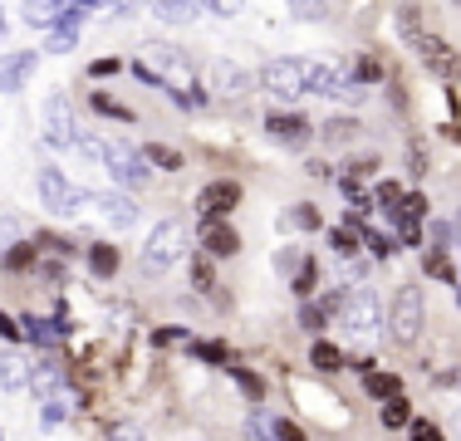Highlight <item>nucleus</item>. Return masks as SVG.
<instances>
[{
	"mask_svg": "<svg viewBox=\"0 0 461 441\" xmlns=\"http://www.w3.org/2000/svg\"><path fill=\"white\" fill-rule=\"evenodd\" d=\"M398 30H402V40L412 44L417 59H422L427 69L437 74V79H461V54H456L442 35H427V30L417 25V5H402V10H398Z\"/></svg>",
	"mask_w": 461,
	"mask_h": 441,
	"instance_id": "nucleus-1",
	"label": "nucleus"
},
{
	"mask_svg": "<svg viewBox=\"0 0 461 441\" xmlns=\"http://www.w3.org/2000/svg\"><path fill=\"white\" fill-rule=\"evenodd\" d=\"M422 324H427L422 290H417L412 280L398 284V290H393V300H388V338H393V344H402V348H412L417 338H422Z\"/></svg>",
	"mask_w": 461,
	"mask_h": 441,
	"instance_id": "nucleus-2",
	"label": "nucleus"
},
{
	"mask_svg": "<svg viewBox=\"0 0 461 441\" xmlns=\"http://www.w3.org/2000/svg\"><path fill=\"white\" fill-rule=\"evenodd\" d=\"M182 256H186V226L182 220H158L152 236L142 240V250H138V265L148 274H167Z\"/></svg>",
	"mask_w": 461,
	"mask_h": 441,
	"instance_id": "nucleus-3",
	"label": "nucleus"
},
{
	"mask_svg": "<svg viewBox=\"0 0 461 441\" xmlns=\"http://www.w3.org/2000/svg\"><path fill=\"white\" fill-rule=\"evenodd\" d=\"M35 186H40V206H50L54 216H79L84 206L94 202V192H84V186H74L69 176H64L54 162H40L35 172Z\"/></svg>",
	"mask_w": 461,
	"mask_h": 441,
	"instance_id": "nucleus-4",
	"label": "nucleus"
},
{
	"mask_svg": "<svg viewBox=\"0 0 461 441\" xmlns=\"http://www.w3.org/2000/svg\"><path fill=\"white\" fill-rule=\"evenodd\" d=\"M104 167L123 192H142V186L152 182V167H148V158H142V148H133V142H123V138L104 142Z\"/></svg>",
	"mask_w": 461,
	"mask_h": 441,
	"instance_id": "nucleus-5",
	"label": "nucleus"
},
{
	"mask_svg": "<svg viewBox=\"0 0 461 441\" xmlns=\"http://www.w3.org/2000/svg\"><path fill=\"white\" fill-rule=\"evenodd\" d=\"M260 84H266L276 98H285V104H294V98L310 94V84H304V59H294V54L270 59L266 69H260Z\"/></svg>",
	"mask_w": 461,
	"mask_h": 441,
	"instance_id": "nucleus-6",
	"label": "nucleus"
},
{
	"mask_svg": "<svg viewBox=\"0 0 461 441\" xmlns=\"http://www.w3.org/2000/svg\"><path fill=\"white\" fill-rule=\"evenodd\" d=\"M45 142L50 148H79V123H74V98L69 94H54L45 98Z\"/></svg>",
	"mask_w": 461,
	"mask_h": 441,
	"instance_id": "nucleus-7",
	"label": "nucleus"
},
{
	"mask_svg": "<svg viewBox=\"0 0 461 441\" xmlns=\"http://www.w3.org/2000/svg\"><path fill=\"white\" fill-rule=\"evenodd\" d=\"M339 319H344V328H348L354 338H373V334H378V324H383L378 294H373L368 284H358V290L344 300V314H339Z\"/></svg>",
	"mask_w": 461,
	"mask_h": 441,
	"instance_id": "nucleus-8",
	"label": "nucleus"
},
{
	"mask_svg": "<svg viewBox=\"0 0 461 441\" xmlns=\"http://www.w3.org/2000/svg\"><path fill=\"white\" fill-rule=\"evenodd\" d=\"M196 220H212V216H230L240 206V182L236 176H216V182H206L202 192H196Z\"/></svg>",
	"mask_w": 461,
	"mask_h": 441,
	"instance_id": "nucleus-9",
	"label": "nucleus"
},
{
	"mask_svg": "<svg viewBox=\"0 0 461 441\" xmlns=\"http://www.w3.org/2000/svg\"><path fill=\"white\" fill-rule=\"evenodd\" d=\"M196 246H202L206 260H230L240 250V236L226 216H212V220H196Z\"/></svg>",
	"mask_w": 461,
	"mask_h": 441,
	"instance_id": "nucleus-10",
	"label": "nucleus"
},
{
	"mask_svg": "<svg viewBox=\"0 0 461 441\" xmlns=\"http://www.w3.org/2000/svg\"><path fill=\"white\" fill-rule=\"evenodd\" d=\"M69 319L64 314H54V319H40V314H20V338H25L30 348H45V353H54V348H64V338H69Z\"/></svg>",
	"mask_w": 461,
	"mask_h": 441,
	"instance_id": "nucleus-11",
	"label": "nucleus"
},
{
	"mask_svg": "<svg viewBox=\"0 0 461 441\" xmlns=\"http://www.w3.org/2000/svg\"><path fill=\"white\" fill-rule=\"evenodd\" d=\"M40 54L35 50H10L0 54V94H20V88L30 84V74H35Z\"/></svg>",
	"mask_w": 461,
	"mask_h": 441,
	"instance_id": "nucleus-12",
	"label": "nucleus"
},
{
	"mask_svg": "<svg viewBox=\"0 0 461 441\" xmlns=\"http://www.w3.org/2000/svg\"><path fill=\"white\" fill-rule=\"evenodd\" d=\"M94 206L104 212V220H108L113 230H128V226H138V220H142L138 202H133L128 192H98V196H94Z\"/></svg>",
	"mask_w": 461,
	"mask_h": 441,
	"instance_id": "nucleus-13",
	"label": "nucleus"
},
{
	"mask_svg": "<svg viewBox=\"0 0 461 441\" xmlns=\"http://www.w3.org/2000/svg\"><path fill=\"white\" fill-rule=\"evenodd\" d=\"M266 132L280 148H310V118H300V113H270Z\"/></svg>",
	"mask_w": 461,
	"mask_h": 441,
	"instance_id": "nucleus-14",
	"label": "nucleus"
},
{
	"mask_svg": "<svg viewBox=\"0 0 461 441\" xmlns=\"http://www.w3.org/2000/svg\"><path fill=\"white\" fill-rule=\"evenodd\" d=\"M212 88L221 98H246L250 88H256V79H250L240 64H230V59H212Z\"/></svg>",
	"mask_w": 461,
	"mask_h": 441,
	"instance_id": "nucleus-15",
	"label": "nucleus"
},
{
	"mask_svg": "<svg viewBox=\"0 0 461 441\" xmlns=\"http://www.w3.org/2000/svg\"><path fill=\"white\" fill-rule=\"evenodd\" d=\"M59 388H69V373H64L59 358L30 363V392H35V402H40V397H50V392H59Z\"/></svg>",
	"mask_w": 461,
	"mask_h": 441,
	"instance_id": "nucleus-16",
	"label": "nucleus"
},
{
	"mask_svg": "<svg viewBox=\"0 0 461 441\" xmlns=\"http://www.w3.org/2000/svg\"><path fill=\"white\" fill-rule=\"evenodd\" d=\"M30 388V358L15 344L0 348V392H25Z\"/></svg>",
	"mask_w": 461,
	"mask_h": 441,
	"instance_id": "nucleus-17",
	"label": "nucleus"
},
{
	"mask_svg": "<svg viewBox=\"0 0 461 441\" xmlns=\"http://www.w3.org/2000/svg\"><path fill=\"white\" fill-rule=\"evenodd\" d=\"M74 407H79V392H74V388H59V392L40 397V422H45V427H59L64 417H74Z\"/></svg>",
	"mask_w": 461,
	"mask_h": 441,
	"instance_id": "nucleus-18",
	"label": "nucleus"
},
{
	"mask_svg": "<svg viewBox=\"0 0 461 441\" xmlns=\"http://www.w3.org/2000/svg\"><path fill=\"white\" fill-rule=\"evenodd\" d=\"M25 25H40V30H54L64 20V0H25Z\"/></svg>",
	"mask_w": 461,
	"mask_h": 441,
	"instance_id": "nucleus-19",
	"label": "nucleus"
},
{
	"mask_svg": "<svg viewBox=\"0 0 461 441\" xmlns=\"http://www.w3.org/2000/svg\"><path fill=\"white\" fill-rule=\"evenodd\" d=\"M310 368H314V373H344V368H348V353H344V348H334V344H324V338H314V348H310Z\"/></svg>",
	"mask_w": 461,
	"mask_h": 441,
	"instance_id": "nucleus-20",
	"label": "nucleus"
},
{
	"mask_svg": "<svg viewBox=\"0 0 461 441\" xmlns=\"http://www.w3.org/2000/svg\"><path fill=\"white\" fill-rule=\"evenodd\" d=\"M118 265H123V256H118V246H108V240H94L89 246V270L98 274V280H113Z\"/></svg>",
	"mask_w": 461,
	"mask_h": 441,
	"instance_id": "nucleus-21",
	"label": "nucleus"
},
{
	"mask_svg": "<svg viewBox=\"0 0 461 441\" xmlns=\"http://www.w3.org/2000/svg\"><path fill=\"white\" fill-rule=\"evenodd\" d=\"M226 373H230V382L246 392V402H266V378H260V373H250L246 363H226Z\"/></svg>",
	"mask_w": 461,
	"mask_h": 441,
	"instance_id": "nucleus-22",
	"label": "nucleus"
},
{
	"mask_svg": "<svg viewBox=\"0 0 461 441\" xmlns=\"http://www.w3.org/2000/svg\"><path fill=\"white\" fill-rule=\"evenodd\" d=\"M354 230H358V240H364V246L373 250V260H393V256H398V240L383 236V230H373V226H364L358 216H354Z\"/></svg>",
	"mask_w": 461,
	"mask_h": 441,
	"instance_id": "nucleus-23",
	"label": "nucleus"
},
{
	"mask_svg": "<svg viewBox=\"0 0 461 441\" xmlns=\"http://www.w3.org/2000/svg\"><path fill=\"white\" fill-rule=\"evenodd\" d=\"M0 265H5L10 274H20V270H35V265H40V240H20V246H10L5 256H0Z\"/></svg>",
	"mask_w": 461,
	"mask_h": 441,
	"instance_id": "nucleus-24",
	"label": "nucleus"
},
{
	"mask_svg": "<svg viewBox=\"0 0 461 441\" xmlns=\"http://www.w3.org/2000/svg\"><path fill=\"white\" fill-rule=\"evenodd\" d=\"M364 392H368V397H378V402H388V397H398V392H402V378H398V373H378V368H368V373H364Z\"/></svg>",
	"mask_w": 461,
	"mask_h": 441,
	"instance_id": "nucleus-25",
	"label": "nucleus"
},
{
	"mask_svg": "<svg viewBox=\"0 0 461 441\" xmlns=\"http://www.w3.org/2000/svg\"><path fill=\"white\" fill-rule=\"evenodd\" d=\"M186 353H192L196 363H212V368H226V363H236V358H230V348L216 344V338H192V344H186Z\"/></svg>",
	"mask_w": 461,
	"mask_h": 441,
	"instance_id": "nucleus-26",
	"label": "nucleus"
},
{
	"mask_svg": "<svg viewBox=\"0 0 461 441\" xmlns=\"http://www.w3.org/2000/svg\"><path fill=\"white\" fill-rule=\"evenodd\" d=\"M378 422L383 427H388V432H398V427H408L412 422V402H408V397H388V402H378Z\"/></svg>",
	"mask_w": 461,
	"mask_h": 441,
	"instance_id": "nucleus-27",
	"label": "nucleus"
},
{
	"mask_svg": "<svg viewBox=\"0 0 461 441\" xmlns=\"http://www.w3.org/2000/svg\"><path fill=\"white\" fill-rule=\"evenodd\" d=\"M142 158H148V167H158V172H182L186 167L182 152L167 148V142H148V148H142Z\"/></svg>",
	"mask_w": 461,
	"mask_h": 441,
	"instance_id": "nucleus-28",
	"label": "nucleus"
},
{
	"mask_svg": "<svg viewBox=\"0 0 461 441\" xmlns=\"http://www.w3.org/2000/svg\"><path fill=\"white\" fill-rule=\"evenodd\" d=\"M290 290L300 294V300H310V294L320 290V265H314L310 256H304L300 265H294V274H290Z\"/></svg>",
	"mask_w": 461,
	"mask_h": 441,
	"instance_id": "nucleus-29",
	"label": "nucleus"
},
{
	"mask_svg": "<svg viewBox=\"0 0 461 441\" xmlns=\"http://www.w3.org/2000/svg\"><path fill=\"white\" fill-rule=\"evenodd\" d=\"M152 15H158V20H167V25H192V20L202 15V10L182 5V0H158V5H152Z\"/></svg>",
	"mask_w": 461,
	"mask_h": 441,
	"instance_id": "nucleus-30",
	"label": "nucleus"
},
{
	"mask_svg": "<svg viewBox=\"0 0 461 441\" xmlns=\"http://www.w3.org/2000/svg\"><path fill=\"white\" fill-rule=\"evenodd\" d=\"M320 138H324V142H334V148H344V142H354V138H358V118H329Z\"/></svg>",
	"mask_w": 461,
	"mask_h": 441,
	"instance_id": "nucleus-31",
	"label": "nucleus"
},
{
	"mask_svg": "<svg viewBox=\"0 0 461 441\" xmlns=\"http://www.w3.org/2000/svg\"><path fill=\"white\" fill-rule=\"evenodd\" d=\"M329 250L344 256V260H354L358 256V230L354 226H334V230H329Z\"/></svg>",
	"mask_w": 461,
	"mask_h": 441,
	"instance_id": "nucleus-32",
	"label": "nucleus"
},
{
	"mask_svg": "<svg viewBox=\"0 0 461 441\" xmlns=\"http://www.w3.org/2000/svg\"><path fill=\"white\" fill-rule=\"evenodd\" d=\"M69 50H79V25H54L50 54H69Z\"/></svg>",
	"mask_w": 461,
	"mask_h": 441,
	"instance_id": "nucleus-33",
	"label": "nucleus"
},
{
	"mask_svg": "<svg viewBox=\"0 0 461 441\" xmlns=\"http://www.w3.org/2000/svg\"><path fill=\"white\" fill-rule=\"evenodd\" d=\"M422 265H427V274H432V280H442V284H461V274L452 270V265H447L442 250H432V256H427Z\"/></svg>",
	"mask_w": 461,
	"mask_h": 441,
	"instance_id": "nucleus-34",
	"label": "nucleus"
},
{
	"mask_svg": "<svg viewBox=\"0 0 461 441\" xmlns=\"http://www.w3.org/2000/svg\"><path fill=\"white\" fill-rule=\"evenodd\" d=\"M25 240V220H15V216H0V256H5L10 246H20Z\"/></svg>",
	"mask_w": 461,
	"mask_h": 441,
	"instance_id": "nucleus-35",
	"label": "nucleus"
},
{
	"mask_svg": "<svg viewBox=\"0 0 461 441\" xmlns=\"http://www.w3.org/2000/svg\"><path fill=\"white\" fill-rule=\"evenodd\" d=\"M89 104H94V113H104V118H118V123H133V113H128L123 104H113L108 94H94Z\"/></svg>",
	"mask_w": 461,
	"mask_h": 441,
	"instance_id": "nucleus-36",
	"label": "nucleus"
},
{
	"mask_svg": "<svg viewBox=\"0 0 461 441\" xmlns=\"http://www.w3.org/2000/svg\"><path fill=\"white\" fill-rule=\"evenodd\" d=\"M324 319H329V314H324L320 304H310V300H304V304H300V319H294V324H300L304 334H320V328H324Z\"/></svg>",
	"mask_w": 461,
	"mask_h": 441,
	"instance_id": "nucleus-37",
	"label": "nucleus"
},
{
	"mask_svg": "<svg viewBox=\"0 0 461 441\" xmlns=\"http://www.w3.org/2000/svg\"><path fill=\"white\" fill-rule=\"evenodd\" d=\"M300 20H329V0H285Z\"/></svg>",
	"mask_w": 461,
	"mask_h": 441,
	"instance_id": "nucleus-38",
	"label": "nucleus"
},
{
	"mask_svg": "<svg viewBox=\"0 0 461 441\" xmlns=\"http://www.w3.org/2000/svg\"><path fill=\"white\" fill-rule=\"evenodd\" d=\"M270 441H310V436H304L290 417H270Z\"/></svg>",
	"mask_w": 461,
	"mask_h": 441,
	"instance_id": "nucleus-39",
	"label": "nucleus"
},
{
	"mask_svg": "<svg viewBox=\"0 0 461 441\" xmlns=\"http://www.w3.org/2000/svg\"><path fill=\"white\" fill-rule=\"evenodd\" d=\"M192 280H196V290H202V294H216V280H212V265H206V256L192 260Z\"/></svg>",
	"mask_w": 461,
	"mask_h": 441,
	"instance_id": "nucleus-40",
	"label": "nucleus"
},
{
	"mask_svg": "<svg viewBox=\"0 0 461 441\" xmlns=\"http://www.w3.org/2000/svg\"><path fill=\"white\" fill-rule=\"evenodd\" d=\"M398 202H402V186L398 182H383L378 192H373V206H383V212H393Z\"/></svg>",
	"mask_w": 461,
	"mask_h": 441,
	"instance_id": "nucleus-41",
	"label": "nucleus"
},
{
	"mask_svg": "<svg viewBox=\"0 0 461 441\" xmlns=\"http://www.w3.org/2000/svg\"><path fill=\"white\" fill-rule=\"evenodd\" d=\"M408 432H412V441H442V427H437V422H427V417H412V422H408Z\"/></svg>",
	"mask_w": 461,
	"mask_h": 441,
	"instance_id": "nucleus-42",
	"label": "nucleus"
},
{
	"mask_svg": "<svg viewBox=\"0 0 461 441\" xmlns=\"http://www.w3.org/2000/svg\"><path fill=\"white\" fill-rule=\"evenodd\" d=\"M290 226H294V230H320V212H314V206H294V212H290Z\"/></svg>",
	"mask_w": 461,
	"mask_h": 441,
	"instance_id": "nucleus-43",
	"label": "nucleus"
},
{
	"mask_svg": "<svg viewBox=\"0 0 461 441\" xmlns=\"http://www.w3.org/2000/svg\"><path fill=\"white\" fill-rule=\"evenodd\" d=\"M152 344H158V348H172V344H192V334H186V328H158V334H152Z\"/></svg>",
	"mask_w": 461,
	"mask_h": 441,
	"instance_id": "nucleus-44",
	"label": "nucleus"
},
{
	"mask_svg": "<svg viewBox=\"0 0 461 441\" xmlns=\"http://www.w3.org/2000/svg\"><path fill=\"white\" fill-rule=\"evenodd\" d=\"M206 10H212V15H221V20H230V15H240V10H246V0H206Z\"/></svg>",
	"mask_w": 461,
	"mask_h": 441,
	"instance_id": "nucleus-45",
	"label": "nucleus"
},
{
	"mask_svg": "<svg viewBox=\"0 0 461 441\" xmlns=\"http://www.w3.org/2000/svg\"><path fill=\"white\" fill-rule=\"evenodd\" d=\"M108 441H148V436H142V427H133V422H118V427H108Z\"/></svg>",
	"mask_w": 461,
	"mask_h": 441,
	"instance_id": "nucleus-46",
	"label": "nucleus"
},
{
	"mask_svg": "<svg viewBox=\"0 0 461 441\" xmlns=\"http://www.w3.org/2000/svg\"><path fill=\"white\" fill-rule=\"evenodd\" d=\"M118 69H123L118 59H94L89 64V79H108V74H118Z\"/></svg>",
	"mask_w": 461,
	"mask_h": 441,
	"instance_id": "nucleus-47",
	"label": "nucleus"
},
{
	"mask_svg": "<svg viewBox=\"0 0 461 441\" xmlns=\"http://www.w3.org/2000/svg\"><path fill=\"white\" fill-rule=\"evenodd\" d=\"M0 338H10V344H20V319H10L5 309H0Z\"/></svg>",
	"mask_w": 461,
	"mask_h": 441,
	"instance_id": "nucleus-48",
	"label": "nucleus"
},
{
	"mask_svg": "<svg viewBox=\"0 0 461 441\" xmlns=\"http://www.w3.org/2000/svg\"><path fill=\"white\" fill-rule=\"evenodd\" d=\"M358 79H364V84H378V79H383L378 59H358Z\"/></svg>",
	"mask_w": 461,
	"mask_h": 441,
	"instance_id": "nucleus-49",
	"label": "nucleus"
},
{
	"mask_svg": "<svg viewBox=\"0 0 461 441\" xmlns=\"http://www.w3.org/2000/svg\"><path fill=\"white\" fill-rule=\"evenodd\" d=\"M108 10H118V15H133V10H142L148 0H104Z\"/></svg>",
	"mask_w": 461,
	"mask_h": 441,
	"instance_id": "nucleus-50",
	"label": "nucleus"
},
{
	"mask_svg": "<svg viewBox=\"0 0 461 441\" xmlns=\"http://www.w3.org/2000/svg\"><path fill=\"white\" fill-rule=\"evenodd\" d=\"M408 158H412V176H422V172H427V158H422V142H412V152H408Z\"/></svg>",
	"mask_w": 461,
	"mask_h": 441,
	"instance_id": "nucleus-51",
	"label": "nucleus"
},
{
	"mask_svg": "<svg viewBox=\"0 0 461 441\" xmlns=\"http://www.w3.org/2000/svg\"><path fill=\"white\" fill-rule=\"evenodd\" d=\"M437 382H447V388H461V373H437Z\"/></svg>",
	"mask_w": 461,
	"mask_h": 441,
	"instance_id": "nucleus-52",
	"label": "nucleus"
},
{
	"mask_svg": "<svg viewBox=\"0 0 461 441\" xmlns=\"http://www.w3.org/2000/svg\"><path fill=\"white\" fill-rule=\"evenodd\" d=\"M182 5H192V10H206V0H182Z\"/></svg>",
	"mask_w": 461,
	"mask_h": 441,
	"instance_id": "nucleus-53",
	"label": "nucleus"
},
{
	"mask_svg": "<svg viewBox=\"0 0 461 441\" xmlns=\"http://www.w3.org/2000/svg\"><path fill=\"white\" fill-rule=\"evenodd\" d=\"M0 35H5V10H0Z\"/></svg>",
	"mask_w": 461,
	"mask_h": 441,
	"instance_id": "nucleus-54",
	"label": "nucleus"
},
{
	"mask_svg": "<svg viewBox=\"0 0 461 441\" xmlns=\"http://www.w3.org/2000/svg\"><path fill=\"white\" fill-rule=\"evenodd\" d=\"M0 441H5V432H0Z\"/></svg>",
	"mask_w": 461,
	"mask_h": 441,
	"instance_id": "nucleus-55",
	"label": "nucleus"
},
{
	"mask_svg": "<svg viewBox=\"0 0 461 441\" xmlns=\"http://www.w3.org/2000/svg\"><path fill=\"white\" fill-rule=\"evenodd\" d=\"M456 5H461V0H456Z\"/></svg>",
	"mask_w": 461,
	"mask_h": 441,
	"instance_id": "nucleus-56",
	"label": "nucleus"
}]
</instances>
